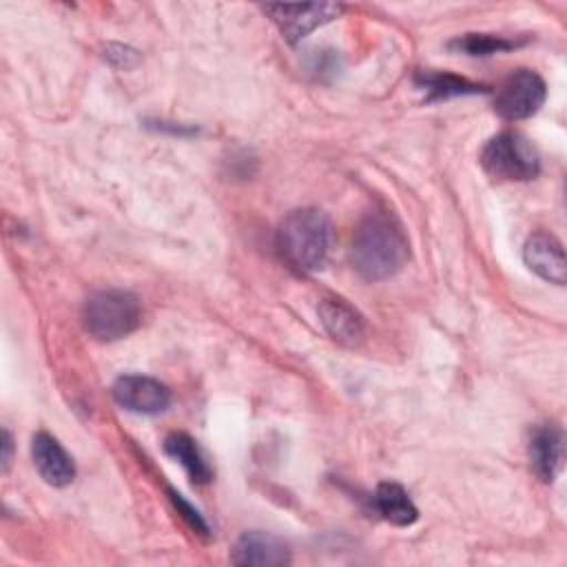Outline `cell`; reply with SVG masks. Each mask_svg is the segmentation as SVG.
<instances>
[{"mask_svg": "<svg viewBox=\"0 0 567 567\" xmlns=\"http://www.w3.org/2000/svg\"><path fill=\"white\" fill-rule=\"evenodd\" d=\"M563 432L554 425H540L529 439V465L543 483H554L563 470Z\"/></svg>", "mask_w": 567, "mask_h": 567, "instance_id": "12", "label": "cell"}, {"mask_svg": "<svg viewBox=\"0 0 567 567\" xmlns=\"http://www.w3.org/2000/svg\"><path fill=\"white\" fill-rule=\"evenodd\" d=\"M168 496H171L173 505L177 507V512L184 516V520H186V523H188L197 534L208 536V525H206V520L202 518V514H199L195 507H190V503H188V501H184V496H182L179 492L168 489Z\"/></svg>", "mask_w": 567, "mask_h": 567, "instance_id": "17", "label": "cell"}, {"mask_svg": "<svg viewBox=\"0 0 567 567\" xmlns=\"http://www.w3.org/2000/svg\"><path fill=\"white\" fill-rule=\"evenodd\" d=\"M230 560L235 565H255V567H281L290 563L288 545L268 532H246L237 538Z\"/></svg>", "mask_w": 567, "mask_h": 567, "instance_id": "11", "label": "cell"}, {"mask_svg": "<svg viewBox=\"0 0 567 567\" xmlns=\"http://www.w3.org/2000/svg\"><path fill=\"white\" fill-rule=\"evenodd\" d=\"M106 60L117 66V69H131L137 64V53L128 47H122V44H109L106 47Z\"/></svg>", "mask_w": 567, "mask_h": 567, "instance_id": "18", "label": "cell"}, {"mask_svg": "<svg viewBox=\"0 0 567 567\" xmlns=\"http://www.w3.org/2000/svg\"><path fill=\"white\" fill-rule=\"evenodd\" d=\"M481 166L494 179L527 182L540 173V155L525 135L503 131L483 146Z\"/></svg>", "mask_w": 567, "mask_h": 567, "instance_id": "4", "label": "cell"}, {"mask_svg": "<svg viewBox=\"0 0 567 567\" xmlns=\"http://www.w3.org/2000/svg\"><path fill=\"white\" fill-rule=\"evenodd\" d=\"M410 259V241L401 221L388 210L368 213L352 237L350 261L365 281L394 277Z\"/></svg>", "mask_w": 567, "mask_h": 567, "instance_id": "1", "label": "cell"}, {"mask_svg": "<svg viewBox=\"0 0 567 567\" xmlns=\"http://www.w3.org/2000/svg\"><path fill=\"white\" fill-rule=\"evenodd\" d=\"M111 392L120 408L135 414L153 416L171 405V390L162 381L144 374H122Z\"/></svg>", "mask_w": 567, "mask_h": 567, "instance_id": "7", "label": "cell"}, {"mask_svg": "<svg viewBox=\"0 0 567 567\" xmlns=\"http://www.w3.org/2000/svg\"><path fill=\"white\" fill-rule=\"evenodd\" d=\"M372 505L383 520H388L390 525H396V527H408V525L416 523V518H419V509L412 503L410 494L399 483H392V481L377 485Z\"/></svg>", "mask_w": 567, "mask_h": 567, "instance_id": "13", "label": "cell"}, {"mask_svg": "<svg viewBox=\"0 0 567 567\" xmlns=\"http://www.w3.org/2000/svg\"><path fill=\"white\" fill-rule=\"evenodd\" d=\"M31 458L44 483L64 487L75 478V463L60 441L47 432H38L31 441Z\"/></svg>", "mask_w": 567, "mask_h": 567, "instance_id": "10", "label": "cell"}, {"mask_svg": "<svg viewBox=\"0 0 567 567\" xmlns=\"http://www.w3.org/2000/svg\"><path fill=\"white\" fill-rule=\"evenodd\" d=\"M264 11L277 24L288 42H299L317 27L339 16L341 7L332 2H306V4H266Z\"/></svg>", "mask_w": 567, "mask_h": 567, "instance_id": "6", "label": "cell"}, {"mask_svg": "<svg viewBox=\"0 0 567 567\" xmlns=\"http://www.w3.org/2000/svg\"><path fill=\"white\" fill-rule=\"evenodd\" d=\"M330 219L319 208H297L277 228L281 257L299 272L321 270L330 252Z\"/></svg>", "mask_w": 567, "mask_h": 567, "instance_id": "2", "label": "cell"}, {"mask_svg": "<svg viewBox=\"0 0 567 567\" xmlns=\"http://www.w3.org/2000/svg\"><path fill=\"white\" fill-rule=\"evenodd\" d=\"M164 452L186 470V474L193 483L204 485L210 481L213 472H210L202 450L186 432H171L164 439Z\"/></svg>", "mask_w": 567, "mask_h": 567, "instance_id": "14", "label": "cell"}, {"mask_svg": "<svg viewBox=\"0 0 567 567\" xmlns=\"http://www.w3.org/2000/svg\"><path fill=\"white\" fill-rule=\"evenodd\" d=\"M547 89L536 71L518 69L496 89L494 111L509 122L532 117L545 102Z\"/></svg>", "mask_w": 567, "mask_h": 567, "instance_id": "5", "label": "cell"}, {"mask_svg": "<svg viewBox=\"0 0 567 567\" xmlns=\"http://www.w3.org/2000/svg\"><path fill=\"white\" fill-rule=\"evenodd\" d=\"M11 452H13V441H11V434L4 430L2 432V456H0L2 472H7L9 465H11Z\"/></svg>", "mask_w": 567, "mask_h": 567, "instance_id": "19", "label": "cell"}, {"mask_svg": "<svg viewBox=\"0 0 567 567\" xmlns=\"http://www.w3.org/2000/svg\"><path fill=\"white\" fill-rule=\"evenodd\" d=\"M520 42L507 40L503 35H492V33H465L456 40L450 42V49L465 53V55H494L503 53L509 49H516Z\"/></svg>", "mask_w": 567, "mask_h": 567, "instance_id": "16", "label": "cell"}, {"mask_svg": "<svg viewBox=\"0 0 567 567\" xmlns=\"http://www.w3.org/2000/svg\"><path fill=\"white\" fill-rule=\"evenodd\" d=\"M319 321L332 341L346 348H357L365 339V321L361 312L341 297H323L319 301Z\"/></svg>", "mask_w": 567, "mask_h": 567, "instance_id": "8", "label": "cell"}, {"mask_svg": "<svg viewBox=\"0 0 567 567\" xmlns=\"http://www.w3.org/2000/svg\"><path fill=\"white\" fill-rule=\"evenodd\" d=\"M523 259L540 279L563 286L567 281V261L563 244L549 233H534L523 246Z\"/></svg>", "mask_w": 567, "mask_h": 567, "instance_id": "9", "label": "cell"}, {"mask_svg": "<svg viewBox=\"0 0 567 567\" xmlns=\"http://www.w3.org/2000/svg\"><path fill=\"white\" fill-rule=\"evenodd\" d=\"M142 319L140 301L128 290H97L82 306V323L97 341H117L131 334Z\"/></svg>", "mask_w": 567, "mask_h": 567, "instance_id": "3", "label": "cell"}, {"mask_svg": "<svg viewBox=\"0 0 567 567\" xmlns=\"http://www.w3.org/2000/svg\"><path fill=\"white\" fill-rule=\"evenodd\" d=\"M416 84L425 91L427 102H439V100L458 97V95H474V93L485 91V86L470 82L467 78H458L452 73H439V71H421L416 75Z\"/></svg>", "mask_w": 567, "mask_h": 567, "instance_id": "15", "label": "cell"}]
</instances>
